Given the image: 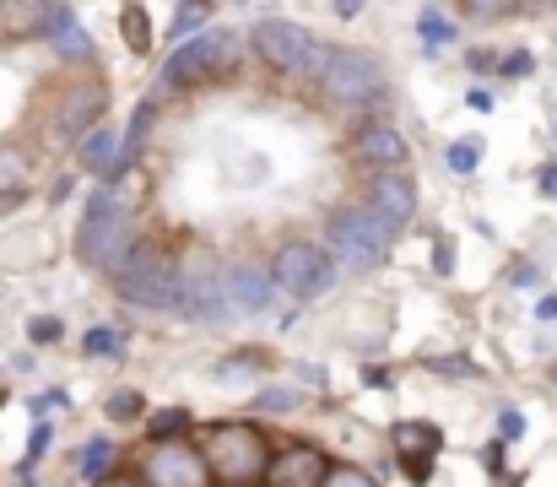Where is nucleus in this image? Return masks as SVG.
<instances>
[{
	"mask_svg": "<svg viewBox=\"0 0 557 487\" xmlns=\"http://www.w3.org/2000/svg\"><path fill=\"white\" fill-rule=\"evenodd\" d=\"M390 239H395V228H384L368 206H347V212H336L325 228V255H330V266L374 271L379 260L390 255Z\"/></svg>",
	"mask_w": 557,
	"mask_h": 487,
	"instance_id": "7ed1b4c3",
	"label": "nucleus"
},
{
	"mask_svg": "<svg viewBox=\"0 0 557 487\" xmlns=\"http://www.w3.org/2000/svg\"><path fill=\"white\" fill-rule=\"evenodd\" d=\"M76 152H82V168L92 174H119L125 168V136H119V125H92L82 141H76Z\"/></svg>",
	"mask_w": 557,
	"mask_h": 487,
	"instance_id": "ddd939ff",
	"label": "nucleus"
},
{
	"mask_svg": "<svg viewBox=\"0 0 557 487\" xmlns=\"http://www.w3.org/2000/svg\"><path fill=\"white\" fill-rule=\"evenodd\" d=\"M255 49H260V60L271 65V71H282V76H309V82H320L325 55H330L320 38H309L298 22H282V17H265V22H260V28H255Z\"/></svg>",
	"mask_w": 557,
	"mask_h": 487,
	"instance_id": "39448f33",
	"label": "nucleus"
},
{
	"mask_svg": "<svg viewBox=\"0 0 557 487\" xmlns=\"http://www.w3.org/2000/svg\"><path fill=\"white\" fill-rule=\"evenodd\" d=\"M303 396L298 390H260L255 396V412H298Z\"/></svg>",
	"mask_w": 557,
	"mask_h": 487,
	"instance_id": "bb28decb",
	"label": "nucleus"
},
{
	"mask_svg": "<svg viewBox=\"0 0 557 487\" xmlns=\"http://www.w3.org/2000/svg\"><path fill=\"white\" fill-rule=\"evenodd\" d=\"M28 336L38 341V347H49V341H60V320H55V314H44V320L28 325Z\"/></svg>",
	"mask_w": 557,
	"mask_h": 487,
	"instance_id": "473e14b6",
	"label": "nucleus"
},
{
	"mask_svg": "<svg viewBox=\"0 0 557 487\" xmlns=\"http://www.w3.org/2000/svg\"><path fill=\"white\" fill-rule=\"evenodd\" d=\"M498 433H503V444H514V439L525 433V417H520V412H503V417H498Z\"/></svg>",
	"mask_w": 557,
	"mask_h": 487,
	"instance_id": "72a5a7b5",
	"label": "nucleus"
},
{
	"mask_svg": "<svg viewBox=\"0 0 557 487\" xmlns=\"http://www.w3.org/2000/svg\"><path fill=\"white\" fill-rule=\"evenodd\" d=\"M119 22H125L130 49H136V55H147V49H152V22H147V11H141V6H125V11H119Z\"/></svg>",
	"mask_w": 557,
	"mask_h": 487,
	"instance_id": "393cba45",
	"label": "nucleus"
},
{
	"mask_svg": "<svg viewBox=\"0 0 557 487\" xmlns=\"http://www.w3.org/2000/svg\"><path fill=\"white\" fill-rule=\"evenodd\" d=\"M417 33L428 38L433 49H439V44H449V38H455V22H449L439 6H422V11H417Z\"/></svg>",
	"mask_w": 557,
	"mask_h": 487,
	"instance_id": "b1692460",
	"label": "nucleus"
},
{
	"mask_svg": "<svg viewBox=\"0 0 557 487\" xmlns=\"http://www.w3.org/2000/svg\"><path fill=\"white\" fill-rule=\"evenodd\" d=\"M136 482L141 487H211L201 455H195V444H147L141 450V466H136Z\"/></svg>",
	"mask_w": 557,
	"mask_h": 487,
	"instance_id": "1a4fd4ad",
	"label": "nucleus"
},
{
	"mask_svg": "<svg viewBox=\"0 0 557 487\" xmlns=\"http://www.w3.org/2000/svg\"><path fill=\"white\" fill-rule=\"evenodd\" d=\"M401 471H406V482H433V455H401Z\"/></svg>",
	"mask_w": 557,
	"mask_h": 487,
	"instance_id": "7c9ffc66",
	"label": "nucleus"
},
{
	"mask_svg": "<svg viewBox=\"0 0 557 487\" xmlns=\"http://www.w3.org/2000/svg\"><path fill=\"white\" fill-rule=\"evenodd\" d=\"M368 212H374L384 228H401V222L417 212V190L401 174H374L368 179Z\"/></svg>",
	"mask_w": 557,
	"mask_h": 487,
	"instance_id": "f8f14e48",
	"label": "nucleus"
},
{
	"mask_svg": "<svg viewBox=\"0 0 557 487\" xmlns=\"http://www.w3.org/2000/svg\"><path fill=\"white\" fill-rule=\"evenodd\" d=\"M114 460H119V450H114V439H92V444H87V450H82V477H87V482H109Z\"/></svg>",
	"mask_w": 557,
	"mask_h": 487,
	"instance_id": "412c9836",
	"label": "nucleus"
},
{
	"mask_svg": "<svg viewBox=\"0 0 557 487\" xmlns=\"http://www.w3.org/2000/svg\"><path fill=\"white\" fill-rule=\"evenodd\" d=\"M530 71V55H509L503 60V76H525Z\"/></svg>",
	"mask_w": 557,
	"mask_h": 487,
	"instance_id": "e433bc0d",
	"label": "nucleus"
},
{
	"mask_svg": "<svg viewBox=\"0 0 557 487\" xmlns=\"http://www.w3.org/2000/svg\"><path fill=\"white\" fill-rule=\"evenodd\" d=\"M201 82H211V71H206V55H201V38H190V44H179L174 55L163 60V87L168 92H190Z\"/></svg>",
	"mask_w": 557,
	"mask_h": 487,
	"instance_id": "dca6fc26",
	"label": "nucleus"
},
{
	"mask_svg": "<svg viewBox=\"0 0 557 487\" xmlns=\"http://www.w3.org/2000/svg\"><path fill=\"white\" fill-rule=\"evenodd\" d=\"M82 352L87 358H119L125 352V331H114V325H92L82 336Z\"/></svg>",
	"mask_w": 557,
	"mask_h": 487,
	"instance_id": "5701e85b",
	"label": "nucleus"
},
{
	"mask_svg": "<svg viewBox=\"0 0 557 487\" xmlns=\"http://www.w3.org/2000/svg\"><path fill=\"white\" fill-rule=\"evenodd\" d=\"M109 417H114V423H136V417H141V396H136V390L109 396Z\"/></svg>",
	"mask_w": 557,
	"mask_h": 487,
	"instance_id": "c85d7f7f",
	"label": "nucleus"
},
{
	"mask_svg": "<svg viewBox=\"0 0 557 487\" xmlns=\"http://www.w3.org/2000/svg\"><path fill=\"white\" fill-rule=\"evenodd\" d=\"M536 184H541V195H557V163H547V168H541V174H536Z\"/></svg>",
	"mask_w": 557,
	"mask_h": 487,
	"instance_id": "c9c22d12",
	"label": "nucleus"
},
{
	"mask_svg": "<svg viewBox=\"0 0 557 487\" xmlns=\"http://www.w3.org/2000/svg\"><path fill=\"white\" fill-rule=\"evenodd\" d=\"M271 298H276V287L255 260H228L222 266V304H228V314L260 320V314H271Z\"/></svg>",
	"mask_w": 557,
	"mask_h": 487,
	"instance_id": "9d476101",
	"label": "nucleus"
},
{
	"mask_svg": "<svg viewBox=\"0 0 557 487\" xmlns=\"http://www.w3.org/2000/svg\"><path fill=\"white\" fill-rule=\"evenodd\" d=\"M201 55H206V71L211 76H233L238 65H244V33H233V28L201 33Z\"/></svg>",
	"mask_w": 557,
	"mask_h": 487,
	"instance_id": "f3484780",
	"label": "nucleus"
},
{
	"mask_svg": "<svg viewBox=\"0 0 557 487\" xmlns=\"http://www.w3.org/2000/svg\"><path fill=\"white\" fill-rule=\"evenodd\" d=\"M28 152L17 147V141H0V195H17L22 184H28Z\"/></svg>",
	"mask_w": 557,
	"mask_h": 487,
	"instance_id": "aec40b11",
	"label": "nucleus"
},
{
	"mask_svg": "<svg viewBox=\"0 0 557 487\" xmlns=\"http://www.w3.org/2000/svg\"><path fill=\"white\" fill-rule=\"evenodd\" d=\"M44 444H49V428H33V439H28V460H22V471H28L33 460L44 455Z\"/></svg>",
	"mask_w": 557,
	"mask_h": 487,
	"instance_id": "f704fd0d",
	"label": "nucleus"
},
{
	"mask_svg": "<svg viewBox=\"0 0 557 487\" xmlns=\"http://www.w3.org/2000/svg\"><path fill=\"white\" fill-rule=\"evenodd\" d=\"M201 466L211 482L222 487H255L271 466V439L255 423H211L201 433Z\"/></svg>",
	"mask_w": 557,
	"mask_h": 487,
	"instance_id": "f257e3e1",
	"label": "nucleus"
},
{
	"mask_svg": "<svg viewBox=\"0 0 557 487\" xmlns=\"http://www.w3.org/2000/svg\"><path fill=\"white\" fill-rule=\"evenodd\" d=\"M330 477V455L320 444H287V450H271V466H265V487H325Z\"/></svg>",
	"mask_w": 557,
	"mask_h": 487,
	"instance_id": "9b49d317",
	"label": "nucleus"
},
{
	"mask_svg": "<svg viewBox=\"0 0 557 487\" xmlns=\"http://www.w3.org/2000/svg\"><path fill=\"white\" fill-rule=\"evenodd\" d=\"M44 33H49V44H55V55L92 60V44H87V33H82V22H76L71 6H49L44 11Z\"/></svg>",
	"mask_w": 557,
	"mask_h": 487,
	"instance_id": "2eb2a0df",
	"label": "nucleus"
},
{
	"mask_svg": "<svg viewBox=\"0 0 557 487\" xmlns=\"http://www.w3.org/2000/svg\"><path fill=\"white\" fill-rule=\"evenodd\" d=\"M98 487H141L136 477H130V471H125V477H109V482H98Z\"/></svg>",
	"mask_w": 557,
	"mask_h": 487,
	"instance_id": "58836bf2",
	"label": "nucleus"
},
{
	"mask_svg": "<svg viewBox=\"0 0 557 487\" xmlns=\"http://www.w3.org/2000/svg\"><path fill=\"white\" fill-rule=\"evenodd\" d=\"M114 293L136 309H174L179 304V260L163 244H130L125 255L109 266Z\"/></svg>",
	"mask_w": 557,
	"mask_h": 487,
	"instance_id": "f03ea898",
	"label": "nucleus"
},
{
	"mask_svg": "<svg viewBox=\"0 0 557 487\" xmlns=\"http://www.w3.org/2000/svg\"><path fill=\"white\" fill-rule=\"evenodd\" d=\"M552 385H557V368H552Z\"/></svg>",
	"mask_w": 557,
	"mask_h": 487,
	"instance_id": "a19ab883",
	"label": "nucleus"
},
{
	"mask_svg": "<svg viewBox=\"0 0 557 487\" xmlns=\"http://www.w3.org/2000/svg\"><path fill=\"white\" fill-rule=\"evenodd\" d=\"M357 157H363V163H374V168H384V174H395V168L406 163L401 130H390V125H363V130H357Z\"/></svg>",
	"mask_w": 557,
	"mask_h": 487,
	"instance_id": "4468645a",
	"label": "nucleus"
},
{
	"mask_svg": "<svg viewBox=\"0 0 557 487\" xmlns=\"http://www.w3.org/2000/svg\"><path fill=\"white\" fill-rule=\"evenodd\" d=\"M260 368H265L260 352H249V358H228V363H222V379H249V374H260Z\"/></svg>",
	"mask_w": 557,
	"mask_h": 487,
	"instance_id": "2f4dec72",
	"label": "nucleus"
},
{
	"mask_svg": "<svg viewBox=\"0 0 557 487\" xmlns=\"http://www.w3.org/2000/svg\"><path fill=\"white\" fill-rule=\"evenodd\" d=\"M98 109H103V92H98V87H82L71 103H65V114H60V136H65V141H71V136L82 141L87 125L98 120Z\"/></svg>",
	"mask_w": 557,
	"mask_h": 487,
	"instance_id": "a211bd4d",
	"label": "nucleus"
},
{
	"mask_svg": "<svg viewBox=\"0 0 557 487\" xmlns=\"http://www.w3.org/2000/svg\"><path fill=\"white\" fill-rule=\"evenodd\" d=\"M174 309L190 314V320H201V325L228 320V304H222V266L211 255L179 260V304Z\"/></svg>",
	"mask_w": 557,
	"mask_h": 487,
	"instance_id": "6e6552de",
	"label": "nucleus"
},
{
	"mask_svg": "<svg viewBox=\"0 0 557 487\" xmlns=\"http://www.w3.org/2000/svg\"><path fill=\"white\" fill-rule=\"evenodd\" d=\"M395 450H401V455H433V460H439L444 433L433 428V423H401V428H395Z\"/></svg>",
	"mask_w": 557,
	"mask_h": 487,
	"instance_id": "6ab92c4d",
	"label": "nucleus"
},
{
	"mask_svg": "<svg viewBox=\"0 0 557 487\" xmlns=\"http://www.w3.org/2000/svg\"><path fill=\"white\" fill-rule=\"evenodd\" d=\"M325 487H379V482L368 477V471H357V466H330Z\"/></svg>",
	"mask_w": 557,
	"mask_h": 487,
	"instance_id": "c756f323",
	"label": "nucleus"
},
{
	"mask_svg": "<svg viewBox=\"0 0 557 487\" xmlns=\"http://www.w3.org/2000/svg\"><path fill=\"white\" fill-rule=\"evenodd\" d=\"M320 87L330 92L336 103H374L384 92V65L368 55V49H330L325 55V71H320Z\"/></svg>",
	"mask_w": 557,
	"mask_h": 487,
	"instance_id": "0eeeda50",
	"label": "nucleus"
},
{
	"mask_svg": "<svg viewBox=\"0 0 557 487\" xmlns=\"http://www.w3.org/2000/svg\"><path fill=\"white\" fill-rule=\"evenodd\" d=\"M0 406H6V385H0Z\"/></svg>",
	"mask_w": 557,
	"mask_h": 487,
	"instance_id": "ea45409f",
	"label": "nucleus"
},
{
	"mask_svg": "<svg viewBox=\"0 0 557 487\" xmlns=\"http://www.w3.org/2000/svg\"><path fill=\"white\" fill-rule=\"evenodd\" d=\"M130 244H136V222H130V212L119 206L114 190H98L82 212V228H76V255H82V266L109 271Z\"/></svg>",
	"mask_w": 557,
	"mask_h": 487,
	"instance_id": "20e7f679",
	"label": "nucleus"
},
{
	"mask_svg": "<svg viewBox=\"0 0 557 487\" xmlns=\"http://www.w3.org/2000/svg\"><path fill=\"white\" fill-rule=\"evenodd\" d=\"M184 428H190V412H179V406H168V412H152V417H147V444H174Z\"/></svg>",
	"mask_w": 557,
	"mask_h": 487,
	"instance_id": "4be33fe9",
	"label": "nucleus"
},
{
	"mask_svg": "<svg viewBox=\"0 0 557 487\" xmlns=\"http://www.w3.org/2000/svg\"><path fill=\"white\" fill-rule=\"evenodd\" d=\"M536 320H557V298H552V293L536 298Z\"/></svg>",
	"mask_w": 557,
	"mask_h": 487,
	"instance_id": "4c0bfd02",
	"label": "nucleus"
},
{
	"mask_svg": "<svg viewBox=\"0 0 557 487\" xmlns=\"http://www.w3.org/2000/svg\"><path fill=\"white\" fill-rule=\"evenodd\" d=\"M476 163H482L476 141H455V147H449V168H455V174H476Z\"/></svg>",
	"mask_w": 557,
	"mask_h": 487,
	"instance_id": "cd10ccee",
	"label": "nucleus"
},
{
	"mask_svg": "<svg viewBox=\"0 0 557 487\" xmlns=\"http://www.w3.org/2000/svg\"><path fill=\"white\" fill-rule=\"evenodd\" d=\"M271 287H282L287 298H298V304H314L320 293H330V282H336V266H330V255L320 244H282L276 249V260H271Z\"/></svg>",
	"mask_w": 557,
	"mask_h": 487,
	"instance_id": "423d86ee",
	"label": "nucleus"
},
{
	"mask_svg": "<svg viewBox=\"0 0 557 487\" xmlns=\"http://www.w3.org/2000/svg\"><path fill=\"white\" fill-rule=\"evenodd\" d=\"M206 17H211V6H179L174 11V38H179V44H190V33L206 28Z\"/></svg>",
	"mask_w": 557,
	"mask_h": 487,
	"instance_id": "a878e982",
	"label": "nucleus"
}]
</instances>
